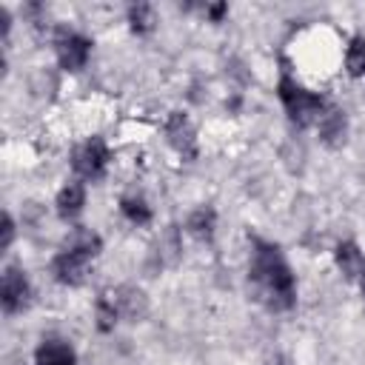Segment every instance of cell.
<instances>
[{
  "instance_id": "obj_14",
  "label": "cell",
  "mask_w": 365,
  "mask_h": 365,
  "mask_svg": "<svg viewBox=\"0 0 365 365\" xmlns=\"http://www.w3.org/2000/svg\"><path fill=\"white\" fill-rule=\"evenodd\" d=\"M128 23H131V29L137 31V34H145V31H151L154 29V9L148 6V3H137V6H131L128 9Z\"/></svg>"
},
{
  "instance_id": "obj_13",
  "label": "cell",
  "mask_w": 365,
  "mask_h": 365,
  "mask_svg": "<svg viewBox=\"0 0 365 365\" xmlns=\"http://www.w3.org/2000/svg\"><path fill=\"white\" fill-rule=\"evenodd\" d=\"M117 319H123V317H120V308L114 302V294L111 291H103L97 297V328L100 331H111L117 325Z\"/></svg>"
},
{
  "instance_id": "obj_5",
  "label": "cell",
  "mask_w": 365,
  "mask_h": 365,
  "mask_svg": "<svg viewBox=\"0 0 365 365\" xmlns=\"http://www.w3.org/2000/svg\"><path fill=\"white\" fill-rule=\"evenodd\" d=\"M54 51H57V60L66 71H80L88 63L91 40L77 34V31H60L54 40Z\"/></svg>"
},
{
  "instance_id": "obj_10",
  "label": "cell",
  "mask_w": 365,
  "mask_h": 365,
  "mask_svg": "<svg viewBox=\"0 0 365 365\" xmlns=\"http://www.w3.org/2000/svg\"><path fill=\"white\" fill-rule=\"evenodd\" d=\"M86 205V188L83 182H68L60 194H57V214L63 220H74Z\"/></svg>"
},
{
  "instance_id": "obj_4",
  "label": "cell",
  "mask_w": 365,
  "mask_h": 365,
  "mask_svg": "<svg viewBox=\"0 0 365 365\" xmlns=\"http://www.w3.org/2000/svg\"><path fill=\"white\" fill-rule=\"evenodd\" d=\"M74 171L86 180H100L106 174V165H108V145L103 137H91L86 140L77 151H74V160H71Z\"/></svg>"
},
{
  "instance_id": "obj_15",
  "label": "cell",
  "mask_w": 365,
  "mask_h": 365,
  "mask_svg": "<svg viewBox=\"0 0 365 365\" xmlns=\"http://www.w3.org/2000/svg\"><path fill=\"white\" fill-rule=\"evenodd\" d=\"M120 211H123L131 222H137V225H145V222L151 220V208L145 205L143 197H123V200H120Z\"/></svg>"
},
{
  "instance_id": "obj_18",
  "label": "cell",
  "mask_w": 365,
  "mask_h": 365,
  "mask_svg": "<svg viewBox=\"0 0 365 365\" xmlns=\"http://www.w3.org/2000/svg\"><path fill=\"white\" fill-rule=\"evenodd\" d=\"M205 11H208V17H211V20H220V17L225 14V6H222V3H217V6H208Z\"/></svg>"
},
{
  "instance_id": "obj_12",
  "label": "cell",
  "mask_w": 365,
  "mask_h": 365,
  "mask_svg": "<svg viewBox=\"0 0 365 365\" xmlns=\"http://www.w3.org/2000/svg\"><path fill=\"white\" fill-rule=\"evenodd\" d=\"M214 225H217V214H214V208H208V205H200V208L191 211V217H188V231H191L197 240H211V237H214Z\"/></svg>"
},
{
  "instance_id": "obj_2",
  "label": "cell",
  "mask_w": 365,
  "mask_h": 365,
  "mask_svg": "<svg viewBox=\"0 0 365 365\" xmlns=\"http://www.w3.org/2000/svg\"><path fill=\"white\" fill-rule=\"evenodd\" d=\"M100 251V237L91 231H74L71 242L57 251V257L51 259V274L57 282L63 285H80L86 279L88 262L97 257Z\"/></svg>"
},
{
  "instance_id": "obj_8",
  "label": "cell",
  "mask_w": 365,
  "mask_h": 365,
  "mask_svg": "<svg viewBox=\"0 0 365 365\" xmlns=\"http://www.w3.org/2000/svg\"><path fill=\"white\" fill-rule=\"evenodd\" d=\"M34 362L37 365H77V356H74V348L66 339L48 336V339H43L37 345Z\"/></svg>"
},
{
  "instance_id": "obj_7",
  "label": "cell",
  "mask_w": 365,
  "mask_h": 365,
  "mask_svg": "<svg viewBox=\"0 0 365 365\" xmlns=\"http://www.w3.org/2000/svg\"><path fill=\"white\" fill-rule=\"evenodd\" d=\"M165 134H168V143L182 154V157H197V137H194V128H191V123H188V117L185 114H180V111H174L171 117H168V123H165Z\"/></svg>"
},
{
  "instance_id": "obj_17",
  "label": "cell",
  "mask_w": 365,
  "mask_h": 365,
  "mask_svg": "<svg viewBox=\"0 0 365 365\" xmlns=\"http://www.w3.org/2000/svg\"><path fill=\"white\" fill-rule=\"evenodd\" d=\"M11 240H14V222H11V214H6L3 217V242H0V248L6 251L11 245Z\"/></svg>"
},
{
  "instance_id": "obj_16",
  "label": "cell",
  "mask_w": 365,
  "mask_h": 365,
  "mask_svg": "<svg viewBox=\"0 0 365 365\" xmlns=\"http://www.w3.org/2000/svg\"><path fill=\"white\" fill-rule=\"evenodd\" d=\"M345 66H348V74L359 77L365 74V37H354L348 51H345Z\"/></svg>"
},
{
  "instance_id": "obj_6",
  "label": "cell",
  "mask_w": 365,
  "mask_h": 365,
  "mask_svg": "<svg viewBox=\"0 0 365 365\" xmlns=\"http://www.w3.org/2000/svg\"><path fill=\"white\" fill-rule=\"evenodd\" d=\"M31 299V285L26 279V274L17 265H9L3 271V282H0V302L6 314H17L29 305Z\"/></svg>"
},
{
  "instance_id": "obj_11",
  "label": "cell",
  "mask_w": 365,
  "mask_h": 365,
  "mask_svg": "<svg viewBox=\"0 0 365 365\" xmlns=\"http://www.w3.org/2000/svg\"><path fill=\"white\" fill-rule=\"evenodd\" d=\"M336 265L342 268V274H345L348 279H359V274H362V268H365V257H362V251L356 248V242L345 240V242L336 245Z\"/></svg>"
},
{
  "instance_id": "obj_3",
  "label": "cell",
  "mask_w": 365,
  "mask_h": 365,
  "mask_svg": "<svg viewBox=\"0 0 365 365\" xmlns=\"http://www.w3.org/2000/svg\"><path fill=\"white\" fill-rule=\"evenodd\" d=\"M277 91H279V100H282L285 114H288V117H291V123H294V125H299V128H305V125L317 123V120H319V114L325 111V100H322L319 94L308 91V88H302V86H299L288 71H282Z\"/></svg>"
},
{
  "instance_id": "obj_1",
  "label": "cell",
  "mask_w": 365,
  "mask_h": 365,
  "mask_svg": "<svg viewBox=\"0 0 365 365\" xmlns=\"http://www.w3.org/2000/svg\"><path fill=\"white\" fill-rule=\"evenodd\" d=\"M248 277L257 288V297L271 311H288L297 302V285L294 274L282 257V251L274 242H265L259 237L251 240V268Z\"/></svg>"
},
{
  "instance_id": "obj_19",
  "label": "cell",
  "mask_w": 365,
  "mask_h": 365,
  "mask_svg": "<svg viewBox=\"0 0 365 365\" xmlns=\"http://www.w3.org/2000/svg\"><path fill=\"white\" fill-rule=\"evenodd\" d=\"M359 288H362V297H365V268H362V274H359Z\"/></svg>"
},
{
  "instance_id": "obj_9",
  "label": "cell",
  "mask_w": 365,
  "mask_h": 365,
  "mask_svg": "<svg viewBox=\"0 0 365 365\" xmlns=\"http://www.w3.org/2000/svg\"><path fill=\"white\" fill-rule=\"evenodd\" d=\"M317 125H319V134H322V140H325L328 145H336V143L345 140V128H348L345 111H339V108H334V106H325V111L319 114Z\"/></svg>"
}]
</instances>
